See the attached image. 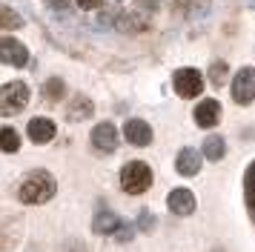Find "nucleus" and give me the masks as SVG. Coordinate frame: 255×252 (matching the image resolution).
Instances as JSON below:
<instances>
[{"instance_id":"obj_14","label":"nucleus","mask_w":255,"mask_h":252,"mask_svg":"<svg viewBox=\"0 0 255 252\" xmlns=\"http://www.w3.org/2000/svg\"><path fill=\"white\" fill-rule=\"evenodd\" d=\"M92 229L98 232V235H112V232L118 229V218L112 215V212L101 209V212L95 215V221H92Z\"/></svg>"},{"instance_id":"obj_21","label":"nucleus","mask_w":255,"mask_h":252,"mask_svg":"<svg viewBox=\"0 0 255 252\" xmlns=\"http://www.w3.org/2000/svg\"><path fill=\"white\" fill-rule=\"evenodd\" d=\"M132 235H135V229H132V227H121V229H118V241H129Z\"/></svg>"},{"instance_id":"obj_12","label":"nucleus","mask_w":255,"mask_h":252,"mask_svg":"<svg viewBox=\"0 0 255 252\" xmlns=\"http://www.w3.org/2000/svg\"><path fill=\"white\" fill-rule=\"evenodd\" d=\"M175 169L181 172V175H186V178H192V175H198V169H201V155H198L195 149L184 146L181 152H178V160H175Z\"/></svg>"},{"instance_id":"obj_10","label":"nucleus","mask_w":255,"mask_h":252,"mask_svg":"<svg viewBox=\"0 0 255 252\" xmlns=\"http://www.w3.org/2000/svg\"><path fill=\"white\" fill-rule=\"evenodd\" d=\"M55 121H49V118H35V121H29L26 126V135L32 137L35 143H49L52 137H55Z\"/></svg>"},{"instance_id":"obj_5","label":"nucleus","mask_w":255,"mask_h":252,"mask_svg":"<svg viewBox=\"0 0 255 252\" xmlns=\"http://www.w3.org/2000/svg\"><path fill=\"white\" fill-rule=\"evenodd\" d=\"M232 98H235V103H241V106L255 101V69L253 66H244L232 78Z\"/></svg>"},{"instance_id":"obj_16","label":"nucleus","mask_w":255,"mask_h":252,"mask_svg":"<svg viewBox=\"0 0 255 252\" xmlns=\"http://www.w3.org/2000/svg\"><path fill=\"white\" fill-rule=\"evenodd\" d=\"M244 186H247V206H250V212H255V160L250 163V169H247Z\"/></svg>"},{"instance_id":"obj_23","label":"nucleus","mask_w":255,"mask_h":252,"mask_svg":"<svg viewBox=\"0 0 255 252\" xmlns=\"http://www.w3.org/2000/svg\"><path fill=\"white\" fill-rule=\"evenodd\" d=\"M140 229H152V215H149V212H143V215H140Z\"/></svg>"},{"instance_id":"obj_20","label":"nucleus","mask_w":255,"mask_h":252,"mask_svg":"<svg viewBox=\"0 0 255 252\" xmlns=\"http://www.w3.org/2000/svg\"><path fill=\"white\" fill-rule=\"evenodd\" d=\"M209 75H212V83H215V86H224V75H227V63H212V69H209Z\"/></svg>"},{"instance_id":"obj_7","label":"nucleus","mask_w":255,"mask_h":252,"mask_svg":"<svg viewBox=\"0 0 255 252\" xmlns=\"http://www.w3.org/2000/svg\"><path fill=\"white\" fill-rule=\"evenodd\" d=\"M124 135H127V140L135 143V146H149L152 143V126L146 124V121L132 118V121H127V126H124Z\"/></svg>"},{"instance_id":"obj_4","label":"nucleus","mask_w":255,"mask_h":252,"mask_svg":"<svg viewBox=\"0 0 255 252\" xmlns=\"http://www.w3.org/2000/svg\"><path fill=\"white\" fill-rule=\"evenodd\" d=\"M172 86L181 98H198L201 89H204V75L192 66H184L172 75Z\"/></svg>"},{"instance_id":"obj_17","label":"nucleus","mask_w":255,"mask_h":252,"mask_svg":"<svg viewBox=\"0 0 255 252\" xmlns=\"http://www.w3.org/2000/svg\"><path fill=\"white\" fill-rule=\"evenodd\" d=\"M43 95H46L49 101H60V98H63V80L49 78L46 83H43Z\"/></svg>"},{"instance_id":"obj_22","label":"nucleus","mask_w":255,"mask_h":252,"mask_svg":"<svg viewBox=\"0 0 255 252\" xmlns=\"http://www.w3.org/2000/svg\"><path fill=\"white\" fill-rule=\"evenodd\" d=\"M101 3H104V0H78V6H81V9H98V6H101Z\"/></svg>"},{"instance_id":"obj_6","label":"nucleus","mask_w":255,"mask_h":252,"mask_svg":"<svg viewBox=\"0 0 255 252\" xmlns=\"http://www.w3.org/2000/svg\"><path fill=\"white\" fill-rule=\"evenodd\" d=\"M0 52H3V63H9V66H26L29 63V52H26V46L20 40H14V37H3L0 40Z\"/></svg>"},{"instance_id":"obj_24","label":"nucleus","mask_w":255,"mask_h":252,"mask_svg":"<svg viewBox=\"0 0 255 252\" xmlns=\"http://www.w3.org/2000/svg\"><path fill=\"white\" fill-rule=\"evenodd\" d=\"M49 6H52V9H63V6H69V0H46Z\"/></svg>"},{"instance_id":"obj_9","label":"nucleus","mask_w":255,"mask_h":252,"mask_svg":"<svg viewBox=\"0 0 255 252\" xmlns=\"http://www.w3.org/2000/svg\"><path fill=\"white\" fill-rule=\"evenodd\" d=\"M92 143L101 152H115V146H118V129H115V124H98L92 129Z\"/></svg>"},{"instance_id":"obj_11","label":"nucleus","mask_w":255,"mask_h":252,"mask_svg":"<svg viewBox=\"0 0 255 252\" xmlns=\"http://www.w3.org/2000/svg\"><path fill=\"white\" fill-rule=\"evenodd\" d=\"M221 121V106L218 101H204L195 106V124L201 129H209V126H215Z\"/></svg>"},{"instance_id":"obj_8","label":"nucleus","mask_w":255,"mask_h":252,"mask_svg":"<svg viewBox=\"0 0 255 252\" xmlns=\"http://www.w3.org/2000/svg\"><path fill=\"white\" fill-rule=\"evenodd\" d=\"M166 204H169V209H172L175 215H192L195 212V195L181 186V189H172L169 192Z\"/></svg>"},{"instance_id":"obj_2","label":"nucleus","mask_w":255,"mask_h":252,"mask_svg":"<svg viewBox=\"0 0 255 252\" xmlns=\"http://www.w3.org/2000/svg\"><path fill=\"white\" fill-rule=\"evenodd\" d=\"M121 186L127 189L129 195H140L152 186V169L143 163V160H132L121 169Z\"/></svg>"},{"instance_id":"obj_18","label":"nucleus","mask_w":255,"mask_h":252,"mask_svg":"<svg viewBox=\"0 0 255 252\" xmlns=\"http://www.w3.org/2000/svg\"><path fill=\"white\" fill-rule=\"evenodd\" d=\"M17 146H20V135L12 126H6L3 129V152H17Z\"/></svg>"},{"instance_id":"obj_19","label":"nucleus","mask_w":255,"mask_h":252,"mask_svg":"<svg viewBox=\"0 0 255 252\" xmlns=\"http://www.w3.org/2000/svg\"><path fill=\"white\" fill-rule=\"evenodd\" d=\"M0 17H3V29H20V26H23L20 14H14L9 6H3V9H0Z\"/></svg>"},{"instance_id":"obj_3","label":"nucleus","mask_w":255,"mask_h":252,"mask_svg":"<svg viewBox=\"0 0 255 252\" xmlns=\"http://www.w3.org/2000/svg\"><path fill=\"white\" fill-rule=\"evenodd\" d=\"M26 103H29V86L26 83H20V80L3 83V89H0V112L14 115V112H20Z\"/></svg>"},{"instance_id":"obj_15","label":"nucleus","mask_w":255,"mask_h":252,"mask_svg":"<svg viewBox=\"0 0 255 252\" xmlns=\"http://www.w3.org/2000/svg\"><path fill=\"white\" fill-rule=\"evenodd\" d=\"M224 152H227V143H224V137L209 135L207 140H204V155H207L209 160H221V158H224Z\"/></svg>"},{"instance_id":"obj_13","label":"nucleus","mask_w":255,"mask_h":252,"mask_svg":"<svg viewBox=\"0 0 255 252\" xmlns=\"http://www.w3.org/2000/svg\"><path fill=\"white\" fill-rule=\"evenodd\" d=\"M92 109H95L92 101H89V98H83V95H78V98H72V103L66 106V118L75 121V124H78V121H89Z\"/></svg>"},{"instance_id":"obj_1","label":"nucleus","mask_w":255,"mask_h":252,"mask_svg":"<svg viewBox=\"0 0 255 252\" xmlns=\"http://www.w3.org/2000/svg\"><path fill=\"white\" fill-rule=\"evenodd\" d=\"M55 189H58V183H55V178L49 175V172L43 169H35L29 172L23 181H20V189H17V198L23 201V204H46L49 198L55 195Z\"/></svg>"}]
</instances>
